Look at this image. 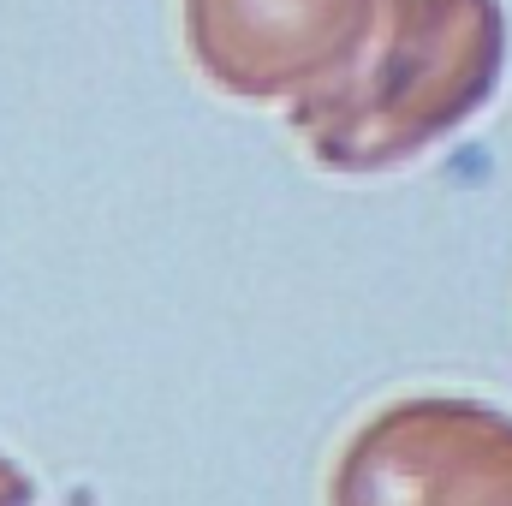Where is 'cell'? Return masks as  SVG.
I'll list each match as a JSON object with an SVG mask.
<instances>
[{
	"mask_svg": "<svg viewBox=\"0 0 512 506\" xmlns=\"http://www.w3.org/2000/svg\"><path fill=\"white\" fill-rule=\"evenodd\" d=\"M501 54V0H364L346 48L304 90L298 126L322 161H399L483 108Z\"/></svg>",
	"mask_w": 512,
	"mask_h": 506,
	"instance_id": "cell-1",
	"label": "cell"
},
{
	"mask_svg": "<svg viewBox=\"0 0 512 506\" xmlns=\"http://www.w3.org/2000/svg\"><path fill=\"white\" fill-rule=\"evenodd\" d=\"M364 0H185L197 66L233 96L310 90L346 48Z\"/></svg>",
	"mask_w": 512,
	"mask_h": 506,
	"instance_id": "cell-2",
	"label": "cell"
},
{
	"mask_svg": "<svg viewBox=\"0 0 512 506\" xmlns=\"http://www.w3.org/2000/svg\"><path fill=\"white\" fill-rule=\"evenodd\" d=\"M352 506H512V429L465 411L393 417L358 453Z\"/></svg>",
	"mask_w": 512,
	"mask_h": 506,
	"instance_id": "cell-3",
	"label": "cell"
},
{
	"mask_svg": "<svg viewBox=\"0 0 512 506\" xmlns=\"http://www.w3.org/2000/svg\"><path fill=\"white\" fill-rule=\"evenodd\" d=\"M18 501H24V483H18V477L0 465V506H18Z\"/></svg>",
	"mask_w": 512,
	"mask_h": 506,
	"instance_id": "cell-4",
	"label": "cell"
}]
</instances>
